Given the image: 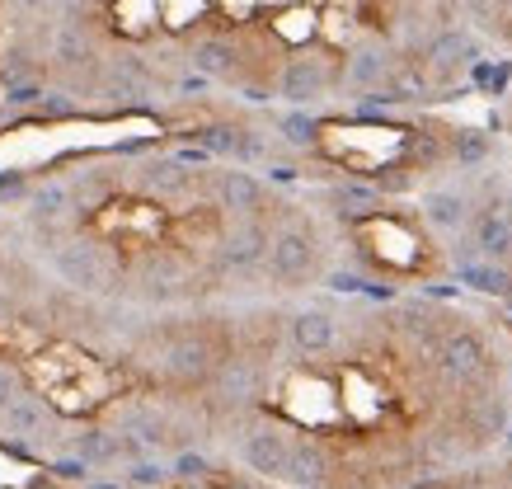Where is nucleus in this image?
<instances>
[{
	"label": "nucleus",
	"instance_id": "4",
	"mask_svg": "<svg viewBox=\"0 0 512 489\" xmlns=\"http://www.w3.org/2000/svg\"><path fill=\"white\" fill-rule=\"evenodd\" d=\"M437 372L451 381V386H484L489 381V344L480 339V330H470V325H456L447 330L442 348H437Z\"/></svg>",
	"mask_w": 512,
	"mask_h": 489
},
{
	"label": "nucleus",
	"instance_id": "33",
	"mask_svg": "<svg viewBox=\"0 0 512 489\" xmlns=\"http://www.w3.org/2000/svg\"><path fill=\"white\" fill-rule=\"evenodd\" d=\"M217 489H264V485H254V480H217Z\"/></svg>",
	"mask_w": 512,
	"mask_h": 489
},
{
	"label": "nucleus",
	"instance_id": "29",
	"mask_svg": "<svg viewBox=\"0 0 512 489\" xmlns=\"http://www.w3.org/2000/svg\"><path fill=\"white\" fill-rule=\"evenodd\" d=\"M43 85L29 80V85H15V90H5V109H29V104H43Z\"/></svg>",
	"mask_w": 512,
	"mask_h": 489
},
{
	"label": "nucleus",
	"instance_id": "10",
	"mask_svg": "<svg viewBox=\"0 0 512 489\" xmlns=\"http://www.w3.org/2000/svg\"><path fill=\"white\" fill-rule=\"evenodd\" d=\"M132 283L137 287V297L146 301H170V297H184V283H188V269L174 259L170 250H156L141 259V269L132 273Z\"/></svg>",
	"mask_w": 512,
	"mask_h": 489
},
{
	"label": "nucleus",
	"instance_id": "2",
	"mask_svg": "<svg viewBox=\"0 0 512 489\" xmlns=\"http://www.w3.org/2000/svg\"><path fill=\"white\" fill-rule=\"evenodd\" d=\"M52 269L66 287H76L80 297H113L127 283L123 264L109 254V245L94 236H71L52 250Z\"/></svg>",
	"mask_w": 512,
	"mask_h": 489
},
{
	"label": "nucleus",
	"instance_id": "20",
	"mask_svg": "<svg viewBox=\"0 0 512 489\" xmlns=\"http://www.w3.org/2000/svg\"><path fill=\"white\" fill-rule=\"evenodd\" d=\"M456 278L470 287V292H484V297H512V269L508 264H489V259H480V264H466V269H456Z\"/></svg>",
	"mask_w": 512,
	"mask_h": 489
},
{
	"label": "nucleus",
	"instance_id": "28",
	"mask_svg": "<svg viewBox=\"0 0 512 489\" xmlns=\"http://www.w3.org/2000/svg\"><path fill=\"white\" fill-rule=\"evenodd\" d=\"M19 395H24V381H19V372L10 363H0V414L10 410Z\"/></svg>",
	"mask_w": 512,
	"mask_h": 489
},
{
	"label": "nucleus",
	"instance_id": "34",
	"mask_svg": "<svg viewBox=\"0 0 512 489\" xmlns=\"http://www.w3.org/2000/svg\"><path fill=\"white\" fill-rule=\"evenodd\" d=\"M466 5H470V10H480V15H489V10H494L498 0H466Z\"/></svg>",
	"mask_w": 512,
	"mask_h": 489
},
{
	"label": "nucleus",
	"instance_id": "38",
	"mask_svg": "<svg viewBox=\"0 0 512 489\" xmlns=\"http://www.w3.org/2000/svg\"><path fill=\"white\" fill-rule=\"evenodd\" d=\"M508 221H512V207H508Z\"/></svg>",
	"mask_w": 512,
	"mask_h": 489
},
{
	"label": "nucleus",
	"instance_id": "22",
	"mask_svg": "<svg viewBox=\"0 0 512 489\" xmlns=\"http://www.w3.org/2000/svg\"><path fill=\"white\" fill-rule=\"evenodd\" d=\"M71 198H76V189H66V184L38 189L33 193V221H38V226H57V221L71 212Z\"/></svg>",
	"mask_w": 512,
	"mask_h": 489
},
{
	"label": "nucleus",
	"instance_id": "31",
	"mask_svg": "<svg viewBox=\"0 0 512 489\" xmlns=\"http://www.w3.org/2000/svg\"><path fill=\"white\" fill-rule=\"evenodd\" d=\"M329 287H339V292H362V278H353V273H334Z\"/></svg>",
	"mask_w": 512,
	"mask_h": 489
},
{
	"label": "nucleus",
	"instance_id": "21",
	"mask_svg": "<svg viewBox=\"0 0 512 489\" xmlns=\"http://www.w3.org/2000/svg\"><path fill=\"white\" fill-rule=\"evenodd\" d=\"M329 198L339 203L343 217H372V212H381V189L376 184H339Z\"/></svg>",
	"mask_w": 512,
	"mask_h": 489
},
{
	"label": "nucleus",
	"instance_id": "14",
	"mask_svg": "<svg viewBox=\"0 0 512 489\" xmlns=\"http://www.w3.org/2000/svg\"><path fill=\"white\" fill-rule=\"evenodd\" d=\"M419 207H423V221H428V226H437V231H447V236L466 231L470 221H475L470 198L461 189H428Z\"/></svg>",
	"mask_w": 512,
	"mask_h": 489
},
{
	"label": "nucleus",
	"instance_id": "37",
	"mask_svg": "<svg viewBox=\"0 0 512 489\" xmlns=\"http://www.w3.org/2000/svg\"><path fill=\"white\" fill-rule=\"evenodd\" d=\"M90 489H118V485H90Z\"/></svg>",
	"mask_w": 512,
	"mask_h": 489
},
{
	"label": "nucleus",
	"instance_id": "24",
	"mask_svg": "<svg viewBox=\"0 0 512 489\" xmlns=\"http://www.w3.org/2000/svg\"><path fill=\"white\" fill-rule=\"evenodd\" d=\"M278 132H282V142L287 146H315L320 142V123H315L311 113H282L278 118Z\"/></svg>",
	"mask_w": 512,
	"mask_h": 489
},
{
	"label": "nucleus",
	"instance_id": "27",
	"mask_svg": "<svg viewBox=\"0 0 512 489\" xmlns=\"http://www.w3.org/2000/svg\"><path fill=\"white\" fill-rule=\"evenodd\" d=\"M52 475H57V480H80V485H85V480H94V466L85 457H62V461H52Z\"/></svg>",
	"mask_w": 512,
	"mask_h": 489
},
{
	"label": "nucleus",
	"instance_id": "6",
	"mask_svg": "<svg viewBox=\"0 0 512 489\" xmlns=\"http://www.w3.org/2000/svg\"><path fill=\"white\" fill-rule=\"evenodd\" d=\"M292 433L282 424H249L235 442V452L254 475L264 480H287V466H292Z\"/></svg>",
	"mask_w": 512,
	"mask_h": 489
},
{
	"label": "nucleus",
	"instance_id": "36",
	"mask_svg": "<svg viewBox=\"0 0 512 489\" xmlns=\"http://www.w3.org/2000/svg\"><path fill=\"white\" fill-rule=\"evenodd\" d=\"M19 5H43V0H19Z\"/></svg>",
	"mask_w": 512,
	"mask_h": 489
},
{
	"label": "nucleus",
	"instance_id": "26",
	"mask_svg": "<svg viewBox=\"0 0 512 489\" xmlns=\"http://www.w3.org/2000/svg\"><path fill=\"white\" fill-rule=\"evenodd\" d=\"M174 471H165V466H151V461H137V466H132V471H127V480H132V485H141V489H160L165 485V480H170Z\"/></svg>",
	"mask_w": 512,
	"mask_h": 489
},
{
	"label": "nucleus",
	"instance_id": "19",
	"mask_svg": "<svg viewBox=\"0 0 512 489\" xmlns=\"http://www.w3.org/2000/svg\"><path fill=\"white\" fill-rule=\"evenodd\" d=\"M47 405H43V395H33V391H24L10 405V410L0 414V428H10V433H19V438H43V428H47Z\"/></svg>",
	"mask_w": 512,
	"mask_h": 489
},
{
	"label": "nucleus",
	"instance_id": "23",
	"mask_svg": "<svg viewBox=\"0 0 512 489\" xmlns=\"http://www.w3.org/2000/svg\"><path fill=\"white\" fill-rule=\"evenodd\" d=\"M451 156H456V165L475 170V165L489 160V137H484L480 127H456L451 132Z\"/></svg>",
	"mask_w": 512,
	"mask_h": 489
},
{
	"label": "nucleus",
	"instance_id": "1",
	"mask_svg": "<svg viewBox=\"0 0 512 489\" xmlns=\"http://www.w3.org/2000/svg\"><path fill=\"white\" fill-rule=\"evenodd\" d=\"M231 358L226 344H212V334L202 330H160V339L151 334V344L141 348V363L156 367L160 381L170 386H212V377L221 372V363Z\"/></svg>",
	"mask_w": 512,
	"mask_h": 489
},
{
	"label": "nucleus",
	"instance_id": "39",
	"mask_svg": "<svg viewBox=\"0 0 512 489\" xmlns=\"http://www.w3.org/2000/svg\"><path fill=\"white\" fill-rule=\"evenodd\" d=\"M508 438H512V433H508Z\"/></svg>",
	"mask_w": 512,
	"mask_h": 489
},
{
	"label": "nucleus",
	"instance_id": "25",
	"mask_svg": "<svg viewBox=\"0 0 512 489\" xmlns=\"http://www.w3.org/2000/svg\"><path fill=\"white\" fill-rule=\"evenodd\" d=\"M212 475H217V466L202 452H179L174 457V480H212Z\"/></svg>",
	"mask_w": 512,
	"mask_h": 489
},
{
	"label": "nucleus",
	"instance_id": "5",
	"mask_svg": "<svg viewBox=\"0 0 512 489\" xmlns=\"http://www.w3.org/2000/svg\"><path fill=\"white\" fill-rule=\"evenodd\" d=\"M207 391H212V410L217 414L249 410V405L264 395V363H259V358H245V353H231Z\"/></svg>",
	"mask_w": 512,
	"mask_h": 489
},
{
	"label": "nucleus",
	"instance_id": "32",
	"mask_svg": "<svg viewBox=\"0 0 512 489\" xmlns=\"http://www.w3.org/2000/svg\"><path fill=\"white\" fill-rule=\"evenodd\" d=\"M24 189V174L10 170V174H0V193H19Z\"/></svg>",
	"mask_w": 512,
	"mask_h": 489
},
{
	"label": "nucleus",
	"instance_id": "18",
	"mask_svg": "<svg viewBox=\"0 0 512 489\" xmlns=\"http://www.w3.org/2000/svg\"><path fill=\"white\" fill-rule=\"evenodd\" d=\"M193 66H198L202 76H235V66H240V52H235L231 38H221V33H212V38H198L193 43Z\"/></svg>",
	"mask_w": 512,
	"mask_h": 489
},
{
	"label": "nucleus",
	"instance_id": "3",
	"mask_svg": "<svg viewBox=\"0 0 512 489\" xmlns=\"http://www.w3.org/2000/svg\"><path fill=\"white\" fill-rule=\"evenodd\" d=\"M268 278L278 287H311L320 278V236L311 221H282L273 231Z\"/></svg>",
	"mask_w": 512,
	"mask_h": 489
},
{
	"label": "nucleus",
	"instance_id": "15",
	"mask_svg": "<svg viewBox=\"0 0 512 489\" xmlns=\"http://www.w3.org/2000/svg\"><path fill=\"white\" fill-rule=\"evenodd\" d=\"M475 57H480V48H475L461 29H442L433 43H428V52H423L428 71H433V76H442V80L456 76V71H466Z\"/></svg>",
	"mask_w": 512,
	"mask_h": 489
},
{
	"label": "nucleus",
	"instance_id": "16",
	"mask_svg": "<svg viewBox=\"0 0 512 489\" xmlns=\"http://www.w3.org/2000/svg\"><path fill=\"white\" fill-rule=\"evenodd\" d=\"M470 240H475L480 259H489V264H508L512 259V221L503 217V212H494V207L475 212V221H470Z\"/></svg>",
	"mask_w": 512,
	"mask_h": 489
},
{
	"label": "nucleus",
	"instance_id": "9",
	"mask_svg": "<svg viewBox=\"0 0 512 489\" xmlns=\"http://www.w3.org/2000/svg\"><path fill=\"white\" fill-rule=\"evenodd\" d=\"M212 189H217V207L226 217H264L268 212V189L249 170H221Z\"/></svg>",
	"mask_w": 512,
	"mask_h": 489
},
{
	"label": "nucleus",
	"instance_id": "17",
	"mask_svg": "<svg viewBox=\"0 0 512 489\" xmlns=\"http://www.w3.org/2000/svg\"><path fill=\"white\" fill-rule=\"evenodd\" d=\"M137 179H141V189L156 193V198H179L193 184V170L179 156H151V160H141Z\"/></svg>",
	"mask_w": 512,
	"mask_h": 489
},
{
	"label": "nucleus",
	"instance_id": "11",
	"mask_svg": "<svg viewBox=\"0 0 512 489\" xmlns=\"http://www.w3.org/2000/svg\"><path fill=\"white\" fill-rule=\"evenodd\" d=\"M287 339H292V348L301 358H320V353H329L339 344V320L329 316L325 306H306V311H296L287 320Z\"/></svg>",
	"mask_w": 512,
	"mask_h": 489
},
{
	"label": "nucleus",
	"instance_id": "30",
	"mask_svg": "<svg viewBox=\"0 0 512 489\" xmlns=\"http://www.w3.org/2000/svg\"><path fill=\"white\" fill-rule=\"evenodd\" d=\"M38 109H43V118H71V113H76V104H71L62 90H47Z\"/></svg>",
	"mask_w": 512,
	"mask_h": 489
},
{
	"label": "nucleus",
	"instance_id": "13",
	"mask_svg": "<svg viewBox=\"0 0 512 489\" xmlns=\"http://www.w3.org/2000/svg\"><path fill=\"white\" fill-rule=\"evenodd\" d=\"M329 480H334V461H329L325 442L320 438H301L292 442V466H287V485L296 489H329Z\"/></svg>",
	"mask_w": 512,
	"mask_h": 489
},
{
	"label": "nucleus",
	"instance_id": "8",
	"mask_svg": "<svg viewBox=\"0 0 512 489\" xmlns=\"http://www.w3.org/2000/svg\"><path fill=\"white\" fill-rule=\"evenodd\" d=\"M334 85V71H329L325 57H315V52H301V57H292V62L278 71V95L287 99V104H311V99H320Z\"/></svg>",
	"mask_w": 512,
	"mask_h": 489
},
{
	"label": "nucleus",
	"instance_id": "12",
	"mask_svg": "<svg viewBox=\"0 0 512 489\" xmlns=\"http://www.w3.org/2000/svg\"><path fill=\"white\" fill-rule=\"evenodd\" d=\"M395 52L386 43H357L348 52V62H343V80L353 85V90H381L390 76H395Z\"/></svg>",
	"mask_w": 512,
	"mask_h": 489
},
{
	"label": "nucleus",
	"instance_id": "35",
	"mask_svg": "<svg viewBox=\"0 0 512 489\" xmlns=\"http://www.w3.org/2000/svg\"><path fill=\"white\" fill-rule=\"evenodd\" d=\"M508 38H512V5H508Z\"/></svg>",
	"mask_w": 512,
	"mask_h": 489
},
{
	"label": "nucleus",
	"instance_id": "7",
	"mask_svg": "<svg viewBox=\"0 0 512 489\" xmlns=\"http://www.w3.org/2000/svg\"><path fill=\"white\" fill-rule=\"evenodd\" d=\"M268 245L273 231L264 217H231V226L217 236V259L221 269H259L268 264Z\"/></svg>",
	"mask_w": 512,
	"mask_h": 489
}]
</instances>
